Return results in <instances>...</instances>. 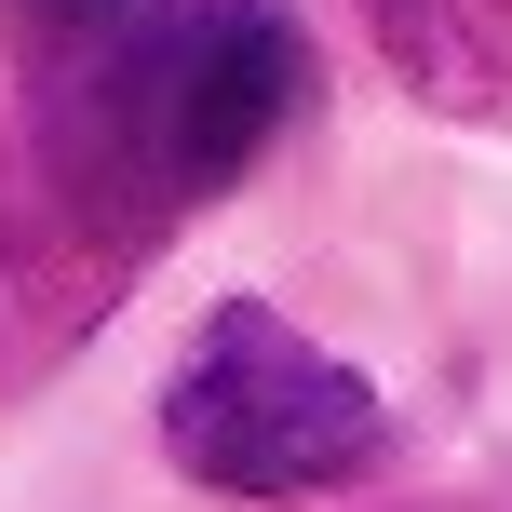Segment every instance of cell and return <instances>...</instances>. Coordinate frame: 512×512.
I'll list each match as a JSON object with an SVG mask.
<instances>
[{
    "instance_id": "obj_3",
    "label": "cell",
    "mask_w": 512,
    "mask_h": 512,
    "mask_svg": "<svg viewBox=\"0 0 512 512\" xmlns=\"http://www.w3.org/2000/svg\"><path fill=\"white\" fill-rule=\"evenodd\" d=\"M391 68L432 108H499L512 95V0H364Z\"/></svg>"
},
{
    "instance_id": "obj_4",
    "label": "cell",
    "mask_w": 512,
    "mask_h": 512,
    "mask_svg": "<svg viewBox=\"0 0 512 512\" xmlns=\"http://www.w3.org/2000/svg\"><path fill=\"white\" fill-rule=\"evenodd\" d=\"M0 14H27V27H68V41H81V27H95V14H122V0H0Z\"/></svg>"
},
{
    "instance_id": "obj_2",
    "label": "cell",
    "mask_w": 512,
    "mask_h": 512,
    "mask_svg": "<svg viewBox=\"0 0 512 512\" xmlns=\"http://www.w3.org/2000/svg\"><path fill=\"white\" fill-rule=\"evenodd\" d=\"M162 459L216 499H324L378 472V391L310 351L283 310H216L162 378Z\"/></svg>"
},
{
    "instance_id": "obj_1",
    "label": "cell",
    "mask_w": 512,
    "mask_h": 512,
    "mask_svg": "<svg viewBox=\"0 0 512 512\" xmlns=\"http://www.w3.org/2000/svg\"><path fill=\"white\" fill-rule=\"evenodd\" d=\"M95 68L68 95V162L95 203H203L230 189L310 95V41L256 0H122L95 14Z\"/></svg>"
}]
</instances>
